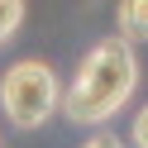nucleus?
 <instances>
[{
    "label": "nucleus",
    "mask_w": 148,
    "mask_h": 148,
    "mask_svg": "<svg viewBox=\"0 0 148 148\" xmlns=\"http://www.w3.org/2000/svg\"><path fill=\"white\" fill-rule=\"evenodd\" d=\"M134 86H138V58L129 48V38H105L81 62L77 81H72L67 100H62V110L77 124H100V119H110L134 96Z\"/></svg>",
    "instance_id": "f257e3e1"
},
{
    "label": "nucleus",
    "mask_w": 148,
    "mask_h": 148,
    "mask_svg": "<svg viewBox=\"0 0 148 148\" xmlns=\"http://www.w3.org/2000/svg\"><path fill=\"white\" fill-rule=\"evenodd\" d=\"M58 100H62V91H58L53 67H43V62H34V58L14 62V67L5 72V81H0V110L19 129H38L43 119H53Z\"/></svg>",
    "instance_id": "f03ea898"
},
{
    "label": "nucleus",
    "mask_w": 148,
    "mask_h": 148,
    "mask_svg": "<svg viewBox=\"0 0 148 148\" xmlns=\"http://www.w3.org/2000/svg\"><path fill=\"white\" fill-rule=\"evenodd\" d=\"M119 34L148 38V0H119Z\"/></svg>",
    "instance_id": "7ed1b4c3"
},
{
    "label": "nucleus",
    "mask_w": 148,
    "mask_h": 148,
    "mask_svg": "<svg viewBox=\"0 0 148 148\" xmlns=\"http://www.w3.org/2000/svg\"><path fill=\"white\" fill-rule=\"evenodd\" d=\"M19 19H24V0H0V43L19 29Z\"/></svg>",
    "instance_id": "20e7f679"
},
{
    "label": "nucleus",
    "mask_w": 148,
    "mask_h": 148,
    "mask_svg": "<svg viewBox=\"0 0 148 148\" xmlns=\"http://www.w3.org/2000/svg\"><path fill=\"white\" fill-rule=\"evenodd\" d=\"M129 134H134L138 148H148V110H138V119H134V129H129Z\"/></svg>",
    "instance_id": "39448f33"
},
{
    "label": "nucleus",
    "mask_w": 148,
    "mask_h": 148,
    "mask_svg": "<svg viewBox=\"0 0 148 148\" xmlns=\"http://www.w3.org/2000/svg\"><path fill=\"white\" fill-rule=\"evenodd\" d=\"M81 148H119V143H115L110 134H100V138H91V143H81Z\"/></svg>",
    "instance_id": "423d86ee"
}]
</instances>
